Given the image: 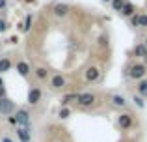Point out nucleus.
<instances>
[{"mask_svg": "<svg viewBox=\"0 0 147 142\" xmlns=\"http://www.w3.org/2000/svg\"><path fill=\"white\" fill-rule=\"evenodd\" d=\"M17 71H19V75H21V77H28L30 66L26 62H17Z\"/></svg>", "mask_w": 147, "mask_h": 142, "instance_id": "4468645a", "label": "nucleus"}, {"mask_svg": "<svg viewBox=\"0 0 147 142\" xmlns=\"http://www.w3.org/2000/svg\"><path fill=\"white\" fill-rule=\"evenodd\" d=\"M71 116V109H67V107H61L60 109V118L61 120H65V118Z\"/></svg>", "mask_w": 147, "mask_h": 142, "instance_id": "412c9836", "label": "nucleus"}, {"mask_svg": "<svg viewBox=\"0 0 147 142\" xmlns=\"http://www.w3.org/2000/svg\"><path fill=\"white\" fill-rule=\"evenodd\" d=\"M17 137L21 139V142H30V131H28V127H17Z\"/></svg>", "mask_w": 147, "mask_h": 142, "instance_id": "f8f14e48", "label": "nucleus"}, {"mask_svg": "<svg viewBox=\"0 0 147 142\" xmlns=\"http://www.w3.org/2000/svg\"><path fill=\"white\" fill-rule=\"evenodd\" d=\"M117 125L123 129V131H129V129L134 125V118H132V114H130V112H123V114H119V116H117Z\"/></svg>", "mask_w": 147, "mask_h": 142, "instance_id": "7ed1b4c3", "label": "nucleus"}, {"mask_svg": "<svg viewBox=\"0 0 147 142\" xmlns=\"http://www.w3.org/2000/svg\"><path fill=\"white\" fill-rule=\"evenodd\" d=\"M2 142H13V140H11V139H7V137H4V139H2Z\"/></svg>", "mask_w": 147, "mask_h": 142, "instance_id": "c756f323", "label": "nucleus"}, {"mask_svg": "<svg viewBox=\"0 0 147 142\" xmlns=\"http://www.w3.org/2000/svg\"><path fill=\"white\" fill-rule=\"evenodd\" d=\"M121 15H125V17H132V15H136V7H134L132 2H125V6H123L121 10Z\"/></svg>", "mask_w": 147, "mask_h": 142, "instance_id": "9b49d317", "label": "nucleus"}, {"mask_svg": "<svg viewBox=\"0 0 147 142\" xmlns=\"http://www.w3.org/2000/svg\"><path fill=\"white\" fill-rule=\"evenodd\" d=\"M9 67H11V62H9V58H2V60H0V73H4V71H9Z\"/></svg>", "mask_w": 147, "mask_h": 142, "instance_id": "f3484780", "label": "nucleus"}, {"mask_svg": "<svg viewBox=\"0 0 147 142\" xmlns=\"http://www.w3.org/2000/svg\"><path fill=\"white\" fill-rule=\"evenodd\" d=\"M112 105L114 107H117V109H125L127 105H129V101H127L123 95H119V94H114L112 95Z\"/></svg>", "mask_w": 147, "mask_h": 142, "instance_id": "6e6552de", "label": "nucleus"}, {"mask_svg": "<svg viewBox=\"0 0 147 142\" xmlns=\"http://www.w3.org/2000/svg\"><path fill=\"white\" fill-rule=\"evenodd\" d=\"M15 120H17V125H21V127H28V124H30V112L26 109H19L17 114H15Z\"/></svg>", "mask_w": 147, "mask_h": 142, "instance_id": "20e7f679", "label": "nucleus"}, {"mask_svg": "<svg viewBox=\"0 0 147 142\" xmlns=\"http://www.w3.org/2000/svg\"><path fill=\"white\" fill-rule=\"evenodd\" d=\"M39 101H41V90L39 88H32L28 92V103L30 105H37Z\"/></svg>", "mask_w": 147, "mask_h": 142, "instance_id": "0eeeda50", "label": "nucleus"}, {"mask_svg": "<svg viewBox=\"0 0 147 142\" xmlns=\"http://www.w3.org/2000/svg\"><path fill=\"white\" fill-rule=\"evenodd\" d=\"M2 7H6V0H0V10Z\"/></svg>", "mask_w": 147, "mask_h": 142, "instance_id": "c85d7f7f", "label": "nucleus"}, {"mask_svg": "<svg viewBox=\"0 0 147 142\" xmlns=\"http://www.w3.org/2000/svg\"><path fill=\"white\" fill-rule=\"evenodd\" d=\"M50 86H52L54 90H61V88L65 86V79L61 75H54L52 80H50Z\"/></svg>", "mask_w": 147, "mask_h": 142, "instance_id": "9d476101", "label": "nucleus"}, {"mask_svg": "<svg viewBox=\"0 0 147 142\" xmlns=\"http://www.w3.org/2000/svg\"><path fill=\"white\" fill-rule=\"evenodd\" d=\"M123 6H125V0H112V7H114L115 11H119V13H121Z\"/></svg>", "mask_w": 147, "mask_h": 142, "instance_id": "6ab92c4d", "label": "nucleus"}, {"mask_svg": "<svg viewBox=\"0 0 147 142\" xmlns=\"http://www.w3.org/2000/svg\"><path fill=\"white\" fill-rule=\"evenodd\" d=\"M6 97V90H4V86H0V99Z\"/></svg>", "mask_w": 147, "mask_h": 142, "instance_id": "bb28decb", "label": "nucleus"}, {"mask_svg": "<svg viewBox=\"0 0 147 142\" xmlns=\"http://www.w3.org/2000/svg\"><path fill=\"white\" fill-rule=\"evenodd\" d=\"M95 101H97L95 94H90V92L78 94V99H76V103H78L80 109H90V107H93V105H95Z\"/></svg>", "mask_w": 147, "mask_h": 142, "instance_id": "f03ea898", "label": "nucleus"}, {"mask_svg": "<svg viewBox=\"0 0 147 142\" xmlns=\"http://www.w3.org/2000/svg\"><path fill=\"white\" fill-rule=\"evenodd\" d=\"M134 103H136L138 107H140V109H144L145 107V101H144V97H142V95H134V99H132Z\"/></svg>", "mask_w": 147, "mask_h": 142, "instance_id": "4be33fe9", "label": "nucleus"}, {"mask_svg": "<svg viewBox=\"0 0 147 142\" xmlns=\"http://www.w3.org/2000/svg\"><path fill=\"white\" fill-rule=\"evenodd\" d=\"M138 95H142V97L147 95V79H142L138 82Z\"/></svg>", "mask_w": 147, "mask_h": 142, "instance_id": "dca6fc26", "label": "nucleus"}, {"mask_svg": "<svg viewBox=\"0 0 147 142\" xmlns=\"http://www.w3.org/2000/svg\"><path fill=\"white\" fill-rule=\"evenodd\" d=\"M13 110H15V105H13V101H11V99H7V97H2V99H0V114L9 116Z\"/></svg>", "mask_w": 147, "mask_h": 142, "instance_id": "39448f33", "label": "nucleus"}, {"mask_svg": "<svg viewBox=\"0 0 147 142\" xmlns=\"http://www.w3.org/2000/svg\"><path fill=\"white\" fill-rule=\"evenodd\" d=\"M130 22H132V26H138V15H132V17H130Z\"/></svg>", "mask_w": 147, "mask_h": 142, "instance_id": "b1692460", "label": "nucleus"}, {"mask_svg": "<svg viewBox=\"0 0 147 142\" xmlns=\"http://www.w3.org/2000/svg\"><path fill=\"white\" fill-rule=\"evenodd\" d=\"M76 99H78V94H67V95H63V97H61V107H67L69 103H73V101H76Z\"/></svg>", "mask_w": 147, "mask_h": 142, "instance_id": "2eb2a0df", "label": "nucleus"}, {"mask_svg": "<svg viewBox=\"0 0 147 142\" xmlns=\"http://www.w3.org/2000/svg\"><path fill=\"white\" fill-rule=\"evenodd\" d=\"M30 24H32V15H26V21H24V26H22V32H28V30H30Z\"/></svg>", "mask_w": 147, "mask_h": 142, "instance_id": "5701e85b", "label": "nucleus"}, {"mask_svg": "<svg viewBox=\"0 0 147 142\" xmlns=\"http://www.w3.org/2000/svg\"><path fill=\"white\" fill-rule=\"evenodd\" d=\"M86 80L88 82H97L99 80V77H100V71H99V67H95V66H91V67H88L86 69Z\"/></svg>", "mask_w": 147, "mask_h": 142, "instance_id": "423d86ee", "label": "nucleus"}, {"mask_svg": "<svg viewBox=\"0 0 147 142\" xmlns=\"http://www.w3.org/2000/svg\"><path fill=\"white\" fill-rule=\"evenodd\" d=\"M6 28H7V26H6V21H4V19H0V32H4Z\"/></svg>", "mask_w": 147, "mask_h": 142, "instance_id": "393cba45", "label": "nucleus"}, {"mask_svg": "<svg viewBox=\"0 0 147 142\" xmlns=\"http://www.w3.org/2000/svg\"><path fill=\"white\" fill-rule=\"evenodd\" d=\"M54 15H56V17H65V15H69V6L67 4H56V6H54Z\"/></svg>", "mask_w": 147, "mask_h": 142, "instance_id": "1a4fd4ad", "label": "nucleus"}, {"mask_svg": "<svg viewBox=\"0 0 147 142\" xmlns=\"http://www.w3.org/2000/svg\"><path fill=\"white\" fill-rule=\"evenodd\" d=\"M144 45H145V47H147V37H145V39H144Z\"/></svg>", "mask_w": 147, "mask_h": 142, "instance_id": "7c9ffc66", "label": "nucleus"}, {"mask_svg": "<svg viewBox=\"0 0 147 142\" xmlns=\"http://www.w3.org/2000/svg\"><path fill=\"white\" fill-rule=\"evenodd\" d=\"M7 122H9L11 125H17V120H15V116H9V118H7Z\"/></svg>", "mask_w": 147, "mask_h": 142, "instance_id": "a878e982", "label": "nucleus"}, {"mask_svg": "<svg viewBox=\"0 0 147 142\" xmlns=\"http://www.w3.org/2000/svg\"><path fill=\"white\" fill-rule=\"evenodd\" d=\"M99 43H100V45H106V37L100 36V37H99Z\"/></svg>", "mask_w": 147, "mask_h": 142, "instance_id": "cd10ccee", "label": "nucleus"}, {"mask_svg": "<svg viewBox=\"0 0 147 142\" xmlns=\"http://www.w3.org/2000/svg\"><path fill=\"white\" fill-rule=\"evenodd\" d=\"M0 86H4V80L2 79H0Z\"/></svg>", "mask_w": 147, "mask_h": 142, "instance_id": "2f4dec72", "label": "nucleus"}, {"mask_svg": "<svg viewBox=\"0 0 147 142\" xmlns=\"http://www.w3.org/2000/svg\"><path fill=\"white\" fill-rule=\"evenodd\" d=\"M102 2H112V0H102Z\"/></svg>", "mask_w": 147, "mask_h": 142, "instance_id": "473e14b6", "label": "nucleus"}, {"mask_svg": "<svg viewBox=\"0 0 147 142\" xmlns=\"http://www.w3.org/2000/svg\"><path fill=\"white\" fill-rule=\"evenodd\" d=\"M147 75V66L145 64H134L129 67V79L132 80H142Z\"/></svg>", "mask_w": 147, "mask_h": 142, "instance_id": "f257e3e1", "label": "nucleus"}, {"mask_svg": "<svg viewBox=\"0 0 147 142\" xmlns=\"http://www.w3.org/2000/svg\"><path fill=\"white\" fill-rule=\"evenodd\" d=\"M134 54H136L138 58H147V47L144 43H138L136 47H134Z\"/></svg>", "mask_w": 147, "mask_h": 142, "instance_id": "ddd939ff", "label": "nucleus"}, {"mask_svg": "<svg viewBox=\"0 0 147 142\" xmlns=\"http://www.w3.org/2000/svg\"><path fill=\"white\" fill-rule=\"evenodd\" d=\"M138 26L147 28V13H140V15H138Z\"/></svg>", "mask_w": 147, "mask_h": 142, "instance_id": "aec40b11", "label": "nucleus"}, {"mask_svg": "<svg viewBox=\"0 0 147 142\" xmlns=\"http://www.w3.org/2000/svg\"><path fill=\"white\" fill-rule=\"evenodd\" d=\"M36 77H37L39 80H45V79L49 77V71L45 69V67H37V69H36Z\"/></svg>", "mask_w": 147, "mask_h": 142, "instance_id": "a211bd4d", "label": "nucleus"}]
</instances>
